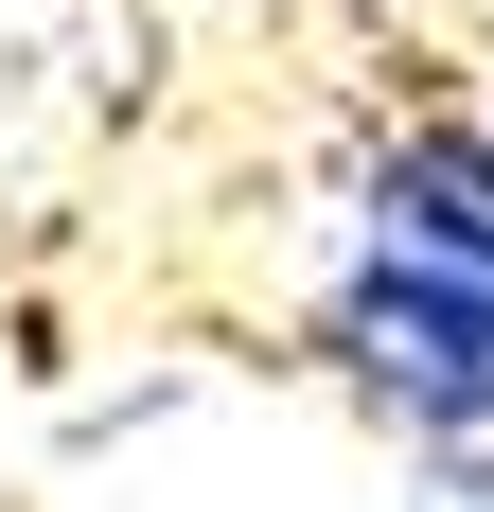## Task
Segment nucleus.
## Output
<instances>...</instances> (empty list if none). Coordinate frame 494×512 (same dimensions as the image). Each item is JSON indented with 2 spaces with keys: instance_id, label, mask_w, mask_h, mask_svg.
Listing matches in <instances>:
<instances>
[{
  "instance_id": "2",
  "label": "nucleus",
  "mask_w": 494,
  "mask_h": 512,
  "mask_svg": "<svg viewBox=\"0 0 494 512\" xmlns=\"http://www.w3.org/2000/svg\"><path fill=\"white\" fill-rule=\"evenodd\" d=\"M371 212L406 230V265H459V283H494V142H477V124H424V142H389Z\"/></svg>"
},
{
  "instance_id": "1",
  "label": "nucleus",
  "mask_w": 494,
  "mask_h": 512,
  "mask_svg": "<svg viewBox=\"0 0 494 512\" xmlns=\"http://www.w3.org/2000/svg\"><path fill=\"white\" fill-rule=\"evenodd\" d=\"M336 354L371 407L406 424H494V283H459V265H353V301H336Z\"/></svg>"
}]
</instances>
